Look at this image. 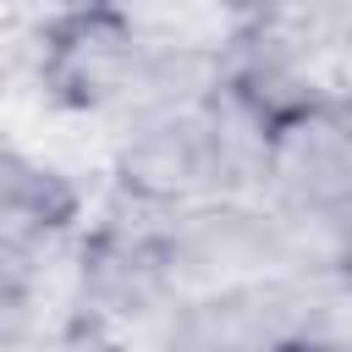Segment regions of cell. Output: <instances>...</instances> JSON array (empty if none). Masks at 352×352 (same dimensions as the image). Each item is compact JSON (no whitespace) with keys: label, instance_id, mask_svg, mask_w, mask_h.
<instances>
[{"label":"cell","instance_id":"obj_1","mask_svg":"<svg viewBox=\"0 0 352 352\" xmlns=\"http://www.w3.org/2000/svg\"><path fill=\"white\" fill-rule=\"evenodd\" d=\"M214 77L220 66L165 50L116 0H60L38 28V88L66 116L126 126Z\"/></svg>","mask_w":352,"mask_h":352},{"label":"cell","instance_id":"obj_2","mask_svg":"<svg viewBox=\"0 0 352 352\" xmlns=\"http://www.w3.org/2000/svg\"><path fill=\"white\" fill-rule=\"evenodd\" d=\"M258 116L226 88V77L176 94L121 126L116 192L148 209H187L209 198H253Z\"/></svg>","mask_w":352,"mask_h":352},{"label":"cell","instance_id":"obj_3","mask_svg":"<svg viewBox=\"0 0 352 352\" xmlns=\"http://www.w3.org/2000/svg\"><path fill=\"white\" fill-rule=\"evenodd\" d=\"M143 352H346V264H302L187 297Z\"/></svg>","mask_w":352,"mask_h":352},{"label":"cell","instance_id":"obj_4","mask_svg":"<svg viewBox=\"0 0 352 352\" xmlns=\"http://www.w3.org/2000/svg\"><path fill=\"white\" fill-rule=\"evenodd\" d=\"M253 198L308 236L314 253L346 264L352 214V116L346 94H314L258 121Z\"/></svg>","mask_w":352,"mask_h":352},{"label":"cell","instance_id":"obj_5","mask_svg":"<svg viewBox=\"0 0 352 352\" xmlns=\"http://www.w3.org/2000/svg\"><path fill=\"white\" fill-rule=\"evenodd\" d=\"M82 231V192L66 170L0 143V314L33 308L50 264Z\"/></svg>","mask_w":352,"mask_h":352}]
</instances>
